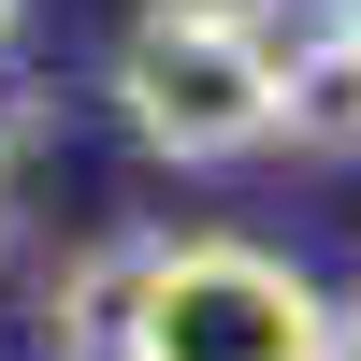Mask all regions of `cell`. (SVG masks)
Wrapping results in <instances>:
<instances>
[{
	"label": "cell",
	"instance_id": "6da1fadb",
	"mask_svg": "<svg viewBox=\"0 0 361 361\" xmlns=\"http://www.w3.org/2000/svg\"><path fill=\"white\" fill-rule=\"evenodd\" d=\"M275 87L289 58L260 44L246 15H173V0H145V29L116 44V116H130L145 159H246V145H275Z\"/></svg>",
	"mask_w": 361,
	"mask_h": 361
},
{
	"label": "cell",
	"instance_id": "7a4b0ae2",
	"mask_svg": "<svg viewBox=\"0 0 361 361\" xmlns=\"http://www.w3.org/2000/svg\"><path fill=\"white\" fill-rule=\"evenodd\" d=\"M318 347H333V289L318 275H289L275 246H231V231H202V246L159 231L116 361H318Z\"/></svg>",
	"mask_w": 361,
	"mask_h": 361
},
{
	"label": "cell",
	"instance_id": "3957f363",
	"mask_svg": "<svg viewBox=\"0 0 361 361\" xmlns=\"http://www.w3.org/2000/svg\"><path fill=\"white\" fill-rule=\"evenodd\" d=\"M145 260H159V231H116V246L58 260L44 304H29V347H44V361H116V347H130V304H145Z\"/></svg>",
	"mask_w": 361,
	"mask_h": 361
},
{
	"label": "cell",
	"instance_id": "277c9868",
	"mask_svg": "<svg viewBox=\"0 0 361 361\" xmlns=\"http://www.w3.org/2000/svg\"><path fill=\"white\" fill-rule=\"evenodd\" d=\"M275 130L304 159H361V29L333 15L318 44H289V87H275Z\"/></svg>",
	"mask_w": 361,
	"mask_h": 361
},
{
	"label": "cell",
	"instance_id": "5b68a950",
	"mask_svg": "<svg viewBox=\"0 0 361 361\" xmlns=\"http://www.w3.org/2000/svg\"><path fill=\"white\" fill-rule=\"evenodd\" d=\"M29 130H44V102H29V87H15V73H0V173H15V159H29Z\"/></svg>",
	"mask_w": 361,
	"mask_h": 361
},
{
	"label": "cell",
	"instance_id": "8992f818",
	"mask_svg": "<svg viewBox=\"0 0 361 361\" xmlns=\"http://www.w3.org/2000/svg\"><path fill=\"white\" fill-rule=\"evenodd\" d=\"M318 361H361V289H347V304H333V347H318Z\"/></svg>",
	"mask_w": 361,
	"mask_h": 361
},
{
	"label": "cell",
	"instance_id": "52a82bcc",
	"mask_svg": "<svg viewBox=\"0 0 361 361\" xmlns=\"http://www.w3.org/2000/svg\"><path fill=\"white\" fill-rule=\"evenodd\" d=\"M173 15H246V29H275V0H173Z\"/></svg>",
	"mask_w": 361,
	"mask_h": 361
},
{
	"label": "cell",
	"instance_id": "ba28073f",
	"mask_svg": "<svg viewBox=\"0 0 361 361\" xmlns=\"http://www.w3.org/2000/svg\"><path fill=\"white\" fill-rule=\"evenodd\" d=\"M15 29H29V0H0V58H15Z\"/></svg>",
	"mask_w": 361,
	"mask_h": 361
},
{
	"label": "cell",
	"instance_id": "9c48e42d",
	"mask_svg": "<svg viewBox=\"0 0 361 361\" xmlns=\"http://www.w3.org/2000/svg\"><path fill=\"white\" fill-rule=\"evenodd\" d=\"M0 246H15V202H0Z\"/></svg>",
	"mask_w": 361,
	"mask_h": 361
},
{
	"label": "cell",
	"instance_id": "30bf717a",
	"mask_svg": "<svg viewBox=\"0 0 361 361\" xmlns=\"http://www.w3.org/2000/svg\"><path fill=\"white\" fill-rule=\"evenodd\" d=\"M333 15H347V29H361V0H333Z\"/></svg>",
	"mask_w": 361,
	"mask_h": 361
}]
</instances>
